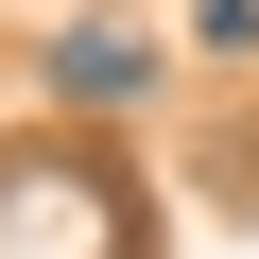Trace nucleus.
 Here are the masks:
<instances>
[{
    "instance_id": "nucleus-1",
    "label": "nucleus",
    "mask_w": 259,
    "mask_h": 259,
    "mask_svg": "<svg viewBox=\"0 0 259 259\" xmlns=\"http://www.w3.org/2000/svg\"><path fill=\"white\" fill-rule=\"evenodd\" d=\"M0 259H156L121 156H87V139H0Z\"/></svg>"
},
{
    "instance_id": "nucleus-2",
    "label": "nucleus",
    "mask_w": 259,
    "mask_h": 259,
    "mask_svg": "<svg viewBox=\"0 0 259 259\" xmlns=\"http://www.w3.org/2000/svg\"><path fill=\"white\" fill-rule=\"evenodd\" d=\"M139 87H156V35H121V18L52 35V104H139Z\"/></svg>"
},
{
    "instance_id": "nucleus-3",
    "label": "nucleus",
    "mask_w": 259,
    "mask_h": 259,
    "mask_svg": "<svg viewBox=\"0 0 259 259\" xmlns=\"http://www.w3.org/2000/svg\"><path fill=\"white\" fill-rule=\"evenodd\" d=\"M190 35H207L225 69H259V0H190Z\"/></svg>"
}]
</instances>
